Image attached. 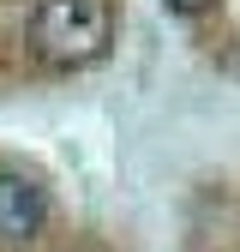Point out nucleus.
I'll return each mask as SVG.
<instances>
[{
    "label": "nucleus",
    "mask_w": 240,
    "mask_h": 252,
    "mask_svg": "<svg viewBox=\"0 0 240 252\" xmlns=\"http://www.w3.org/2000/svg\"><path fill=\"white\" fill-rule=\"evenodd\" d=\"M108 42H114V6L108 0H42L30 12V48L54 72L102 60Z\"/></svg>",
    "instance_id": "1"
},
{
    "label": "nucleus",
    "mask_w": 240,
    "mask_h": 252,
    "mask_svg": "<svg viewBox=\"0 0 240 252\" xmlns=\"http://www.w3.org/2000/svg\"><path fill=\"white\" fill-rule=\"evenodd\" d=\"M168 12H180V18H198V12H210V0H162Z\"/></svg>",
    "instance_id": "2"
}]
</instances>
